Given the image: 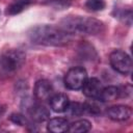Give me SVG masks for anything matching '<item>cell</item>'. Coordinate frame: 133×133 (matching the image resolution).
I'll return each instance as SVG.
<instances>
[{
  "label": "cell",
  "mask_w": 133,
  "mask_h": 133,
  "mask_svg": "<svg viewBox=\"0 0 133 133\" xmlns=\"http://www.w3.org/2000/svg\"><path fill=\"white\" fill-rule=\"evenodd\" d=\"M111 68L122 75H129L132 71L131 57L123 50H114L109 55Z\"/></svg>",
  "instance_id": "obj_4"
},
{
  "label": "cell",
  "mask_w": 133,
  "mask_h": 133,
  "mask_svg": "<svg viewBox=\"0 0 133 133\" xmlns=\"http://www.w3.org/2000/svg\"><path fill=\"white\" fill-rule=\"evenodd\" d=\"M59 27L69 34L97 35L104 31L102 21L90 17L69 16L60 21Z\"/></svg>",
  "instance_id": "obj_2"
},
{
  "label": "cell",
  "mask_w": 133,
  "mask_h": 133,
  "mask_svg": "<svg viewBox=\"0 0 133 133\" xmlns=\"http://www.w3.org/2000/svg\"><path fill=\"white\" fill-rule=\"evenodd\" d=\"M106 114L114 122H125L132 116V108L128 105H113L107 108Z\"/></svg>",
  "instance_id": "obj_6"
},
{
  "label": "cell",
  "mask_w": 133,
  "mask_h": 133,
  "mask_svg": "<svg viewBox=\"0 0 133 133\" xmlns=\"http://www.w3.org/2000/svg\"><path fill=\"white\" fill-rule=\"evenodd\" d=\"M25 62V54L19 49H10L0 55V77L14 76Z\"/></svg>",
  "instance_id": "obj_3"
},
{
  "label": "cell",
  "mask_w": 133,
  "mask_h": 133,
  "mask_svg": "<svg viewBox=\"0 0 133 133\" xmlns=\"http://www.w3.org/2000/svg\"><path fill=\"white\" fill-rule=\"evenodd\" d=\"M31 119L35 123H44L49 119L50 117V111L48 108L42 104H35L33 103L30 108L27 110Z\"/></svg>",
  "instance_id": "obj_9"
},
{
  "label": "cell",
  "mask_w": 133,
  "mask_h": 133,
  "mask_svg": "<svg viewBox=\"0 0 133 133\" xmlns=\"http://www.w3.org/2000/svg\"><path fill=\"white\" fill-rule=\"evenodd\" d=\"M87 72L82 66L71 68L64 76V85L66 88L72 90L81 89L87 79Z\"/></svg>",
  "instance_id": "obj_5"
},
{
  "label": "cell",
  "mask_w": 133,
  "mask_h": 133,
  "mask_svg": "<svg viewBox=\"0 0 133 133\" xmlns=\"http://www.w3.org/2000/svg\"><path fill=\"white\" fill-rule=\"evenodd\" d=\"M83 106H84V113L97 115V114H99L101 112V109L95 103H84Z\"/></svg>",
  "instance_id": "obj_21"
},
{
  "label": "cell",
  "mask_w": 133,
  "mask_h": 133,
  "mask_svg": "<svg viewBox=\"0 0 133 133\" xmlns=\"http://www.w3.org/2000/svg\"><path fill=\"white\" fill-rule=\"evenodd\" d=\"M53 91L54 89H53L52 83L47 79H41L36 81L34 85L33 94L36 100L44 102V101L49 100L53 96Z\"/></svg>",
  "instance_id": "obj_7"
},
{
  "label": "cell",
  "mask_w": 133,
  "mask_h": 133,
  "mask_svg": "<svg viewBox=\"0 0 133 133\" xmlns=\"http://www.w3.org/2000/svg\"><path fill=\"white\" fill-rule=\"evenodd\" d=\"M9 119L14 124H17L19 126H29V125H32L27 119V117L24 114H21V113H12V114H10Z\"/></svg>",
  "instance_id": "obj_19"
},
{
  "label": "cell",
  "mask_w": 133,
  "mask_h": 133,
  "mask_svg": "<svg viewBox=\"0 0 133 133\" xmlns=\"http://www.w3.org/2000/svg\"><path fill=\"white\" fill-rule=\"evenodd\" d=\"M32 0H15L11 2L5 10V14L8 16H15L20 12H22L30 3Z\"/></svg>",
  "instance_id": "obj_13"
},
{
  "label": "cell",
  "mask_w": 133,
  "mask_h": 133,
  "mask_svg": "<svg viewBox=\"0 0 133 133\" xmlns=\"http://www.w3.org/2000/svg\"><path fill=\"white\" fill-rule=\"evenodd\" d=\"M69 114L73 115V116H79L81 114L84 113V106L81 103H70L68 106V109L65 110Z\"/></svg>",
  "instance_id": "obj_16"
},
{
  "label": "cell",
  "mask_w": 133,
  "mask_h": 133,
  "mask_svg": "<svg viewBox=\"0 0 133 133\" xmlns=\"http://www.w3.org/2000/svg\"><path fill=\"white\" fill-rule=\"evenodd\" d=\"M115 18H118L123 22H125L126 24L131 25V23H132V10H131V8L118 10V12L115 15Z\"/></svg>",
  "instance_id": "obj_20"
},
{
  "label": "cell",
  "mask_w": 133,
  "mask_h": 133,
  "mask_svg": "<svg viewBox=\"0 0 133 133\" xmlns=\"http://www.w3.org/2000/svg\"><path fill=\"white\" fill-rule=\"evenodd\" d=\"M28 37L33 44L48 47H62L71 41V34L53 25L34 26L28 31Z\"/></svg>",
  "instance_id": "obj_1"
},
{
  "label": "cell",
  "mask_w": 133,
  "mask_h": 133,
  "mask_svg": "<svg viewBox=\"0 0 133 133\" xmlns=\"http://www.w3.org/2000/svg\"><path fill=\"white\" fill-rule=\"evenodd\" d=\"M49 104L51 109L54 112H64L68 109V106L70 104V100L66 95L64 94H53V96L49 99Z\"/></svg>",
  "instance_id": "obj_10"
},
{
  "label": "cell",
  "mask_w": 133,
  "mask_h": 133,
  "mask_svg": "<svg viewBox=\"0 0 133 133\" xmlns=\"http://www.w3.org/2000/svg\"><path fill=\"white\" fill-rule=\"evenodd\" d=\"M102 89H103L102 82L98 78H95V77L87 78L81 88L85 97L90 98V99H96V100H98Z\"/></svg>",
  "instance_id": "obj_8"
},
{
  "label": "cell",
  "mask_w": 133,
  "mask_h": 133,
  "mask_svg": "<svg viewBox=\"0 0 133 133\" xmlns=\"http://www.w3.org/2000/svg\"><path fill=\"white\" fill-rule=\"evenodd\" d=\"M91 128V123L87 119H78L70 124L68 131L72 133H84L89 131Z\"/></svg>",
  "instance_id": "obj_14"
},
{
  "label": "cell",
  "mask_w": 133,
  "mask_h": 133,
  "mask_svg": "<svg viewBox=\"0 0 133 133\" xmlns=\"http://www.w3.org/2000/svg\"><path fill=\"white\" fill-rule=\"evenodd\" d=\"M69 121L64 117H53L49 119L47 125V130L52 133H62L69 129Z\"/></svg>",
  "instance_id": "obj_11"
},
{
  "label": "cell",
  "mask_w": 133,
  "mask_h": 133,
  "mask_svg": "<svg viewBox=\"0 0 133 133\" xmlns=\"http://www.w3.org/2000/svg\"><path fill=\"white\" fill-rule=\"evenodd\" d=\"M72 3V0H47L44 4L49 5L55 9H64L68 8Z\"/></svg>",
  "instance_id": "obj_17"
},
{
  "label": "cell",
  "mask_w": 133,
  "mask_h": 133,
  "mask_svg": "<svg viewBox=\"0 0 133 133\" xmlns=\"http://www.w3.org/2000/svg\"><path fill=\"white\" fill-rule=\"evenodd\" d=\"M79 52H81L82 57H87L88 59H92L97 57V53L95 49L87 43H82L79 47Z\"/></svg>",
  "instance_id": "obj_15"
},
{
  "label": "cell",
  "mask_w": 133,
  "mask_h": 133,
  "mask_svg": "<svg viewBox=\"0 0 133 133\" xmlns=\"http://www.w3.org/2000/svg\"><path fill=\"white\" fill-rule=\"evenodd\" d=\"M85 6L91 11H100L105 8L106 3L104 0H86Z\"/></svg>",
  "instance_id": "obj_18"
},
{
  "label": "cell",
  "mask_w": 133,
  "mask_h": 133,
  "mask_svg": "<svg viewBox=\"0 0 133 133\" xmlns=\"http://www.w3.org/2000/svg\"><path fill=\"white\" fill-rule=\"evenodd\" d=\"M121 98V88L114 85L103 87L98 100L101 102H112Z\"/></svg>",
  "instance_id": "obj_12"
}]
</instances>
